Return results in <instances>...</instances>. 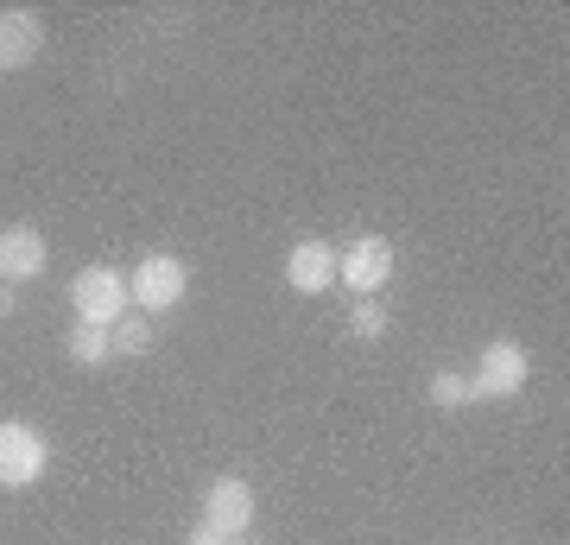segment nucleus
Returning <instances> with one entry per match:
<instances>
[{"mask_svg":"<svg viewBox=\"0 0 570 545\" xmlns=\"http://www.w3.org/2000/svg\"><path fill=\"white\" fill-rule=\"evenodd\" d=\"M63 356H70L77 368H108V362H115V337H108L102 323H70Z\"/></svg>","mask_w":570,"mask_h":545,"instance_id":"9d476101","label":"nucleus"},{"mask_svg":"<svg viewBox=\"0 0 570 545\" xmlns=\"http://www.w3.org/2000/svg\"><path fill=\"white\" fill-rule=\"evenodd\" d=\"M393 280V242L387 235H355L348 254H336V285H348L355 299H374Z\"/></svg>","mask_w":570,"mask_h":545,"instance_id":"423d86ee","label":"nucleus"},{"mask_svg":"<svg viewBox=\"0 0 570 545\" xmlns=\"http://www.w3.org/2000/svg\"><path fill=\"white\" fill-rule=\"evenodd\" d=\"M348 337H355V343H381V337H387V304L381 299H355V311H348Z\"/></svg>","mask_w":570,"mask_h":545,"instance_id":"f8f14e48","label":"nucleus"},{"mask_svg":"<svg viewBox=\"0 0 570 545\" xmlns=\"http://www.w3.org/2000/svg\"><path fill=\"white\" fill-rule=\"evenodd\" d=\"M254 483H242V476H216V483L204 488V526L209 533H223V539H247L254 533Z\"/></svg>","mask_w":570,"mask_h":545,"instance_id":"39448f33","label":"nucleus"},{"mask_svg":"<svg viewBox=\"0 0 570 545\" xmlns=\"http://www.w3.org/2000/svg\"><path fill=\"white\" fill-rule=\"evenodd\" d=\"M228 545H247V539H228Z\"/></svg>","mask_w":570,"mask_h":545,"instance_id":"dca6fc26","label":"nucleus"},{"mask_svg":"<svg viewBox=\"0 0 570 545\" xmlns=\"http://www.w3.org/2000/svg\"><path fill=\"white\" fill-rule=\"evenodd\" d=\"M45 51V13L39 7H0V70H26Z\"/></svg>","mask_w":570,"mask_h":545,"instance_id":"6e6552de","label":"nucleus"},{"mask_svg":"<svg viewBox=\"0 0 570 545\" xmlns=\"http://www.w3.org/2000/svg\"><path fill=\"white\" fill-rule=\"evenodd\" d=\"M425 400L438 406V412H456V406H475V393H469V374H431V387H425Z\"/></svg>","mask_w":570,"mask_h":545,"instance_id":"ddd939ff","label":"nucleus"},{"mask_svg":"<svg viewBox=\"0 0 570 545\" xmlns=\"http://www.w3.org/2000/svg\"><path fill=\"white\" fill-rule=\"evenodd\" d=\"M527 343H513V337H494V343H482V356H475V374H469V393L475 400H513V393H527Z\"/></svg>","mask_w":570,"mask_h":545,"instance_id":"20e7f679","label":"nucleus"},{"mask_svg":"<svg viewBox=\"0 0 570 545\" xmlns=\"http://www.w3.org/2000/svg\"><path fill=\"white\" fill-rule=\"evenodd\" d=\"M45 266H51V247L32 223H13L0 228V285H32L45 280Z\"/></svg>","mask_w":570,"mask_h":545,"instance_id":"0eeeda50","label":"nucleus"},{"mask_svg":"<svg viewBox=\"0 0 570 545\" xmlns=\"http://www.w3.org/2000/svg\"><path fill=\"white\" fill-rule=\"evenodd\" d=\"M184 545H228V539H223V533H209V526L197 520V526H190V533H184Z\"/></svg>","mask_w":570,"mask_h":545,"instance_id":"4468645a","label":"nucleus"},{"mask_svg":"<svg viewBox=\"0 0 570 545\" xmlns=\"http://www.w3.org/2000/svg\"><path fill=\"white\" fill-rule=\"evenodd\" d=\"M285 285L292 292H305V299H317V292H330L336 285V247L330 242H292V254H285Z\"/></svg>","mask_w":570,"mask_h":545,"instance_id":"1a4fd4ad","label":"nucleus"},{"mask_svg":"<svg viewBox=\"0 0 570 545\" xmlns=\"http://www.w3.org/2000/svg\"><path fill=\"white\" fill-rule=\"evenodd\" d=\"M108 337H115V356H153V343H159V337H153V318H146V311H127V318L115 323Z\"/></svg>","mask_w":570,"mask_h":545,"instance_id":"9b49d317","label":"nucleus"},{"mask_svg":"<svg viewBox=\"0 0 570 545\" xmlns=\"http://www.w3.org/2000/svg\"><path fill=\"white\" fill-rule=\"evenodd\" d=\"M51 469V438L26 419H0V488H32Z\"/></svg>","mask_w":570,"mask_h":545,"instance_id":"7ed1b4c3","label":"nucleus"},{"mask_svg":"<svg viewBox=\"0 0 570 545\" xmlns=\"http://www.w3.org/2000/svg\"><path fill=\"white\" fill-rule=\"evenodd\" d=\"M13 311H20V292H13V285H0V323L13 318Z\"/></svg>","mask_w":570,"mask_h":545,"instance_id":"2eb2a0df","label":"nucleus"},{"mask_svg":"<svg viewBox=\"0 0 570 545\" xmlns=\"http://www.w3.org/2000/svg\"><path fill=\"white\" fill-rule=\"evenodd\" d=\"M127 292H134V311L165 318V311H178L184 292H190V266H184L178 254H146V261L127 273Z\"/></svg>","mask_w":570,"mask_h":545,"instance_id":"f03ea898","label":"nucleus"},{"mask_svg":"<svg viewBox=\"0 0 570 545\" xmlns=\"http://www.w3.org/2000/svg\"><path fill=\"white\" fill-rule=\"evenodd\" d=\"M70 311H77V323H102V330H115V323L134 311L127 273L121 266H82L77 280H70Z\"/></svg>","mask_w":570,"mask_h":545,"instance_id":"f257e3e1","label":"nucleus"}]
</instances>
